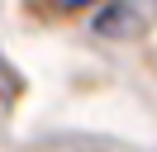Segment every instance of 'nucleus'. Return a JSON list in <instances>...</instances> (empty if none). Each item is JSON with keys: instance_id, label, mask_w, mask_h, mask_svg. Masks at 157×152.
Listing matches in <instances>:
<instances>
[{"instance_id": "nucleus-1", "label": "nucleus", "mask_w": 157, "mask_h": 152, "mask_svg": "<svg viewBox=\"0 0 157 152\" xmlns=\"http://www.w3.org/2000/svg\"><path fill=\"white\" fill-rule=\"evenodd\" d=\"M152 24H157V0H109V5L95 10V19H90L95 38H114V43L143 38Z\"/></svg>"}, {"instance_id": "nucleus-2", "label": "nucleus", "mask_w": 157, "mask_h": 152, "mask_svg": "<svg viewBox=\"0 0 157 152\" xmlns=\"http://www.w3.org/2000/svg\"><path fill=\"white\" fill-rule=\"evenodd\" d=\"M52 5H62V10H81V5H90V0H52Z\"/></svg>"}, {"instance_id": "nucleus-3", "label": "nucleus", "mask_w": 157, "mask_h": 152, "mask_svg": "<svg viewBox=\"0 0 157 152\" xmlns=\"http://www.w3.org/2000/svg\"><path fill=\"white\" fill-rule=\"evenodd\" d=\"M0 76H5V71H0Z\"/></svg>"}]
</instances>
